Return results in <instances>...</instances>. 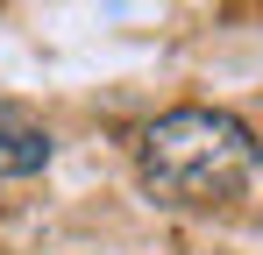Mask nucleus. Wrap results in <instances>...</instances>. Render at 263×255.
<instances>
[{
    "mask_svg": "<svg viewBox=\"0 0 263 255\" xmlns=\"http://www.w3.org/2000/svg\"><path fill=\"white\" fill-rule=\"evenodd\" d=\"M256 135L220 107H171L142 128V177L171 206H220L256 177Z\"/></svg>",
    "mask_w": 263,
    "mask_h": 255,
    "instance_id": "nucleus-1",
    "label": "nucleus"
},
{
    "mask_svg": "<svg viewBox=\"0 0 263 255\" xmlns=\"http://www.w3.org/2000/svg\"><path fill=\"white\" fill-rule=\"evenodd\" d=\"M43 163H50V135L0 107V177H36Z\"/></svg>",
    "mask_w": 263,
    "mask_h": 255,
    "instance_id": "nucleus-2",
    "label": "nucleus"
}]
</instances>
